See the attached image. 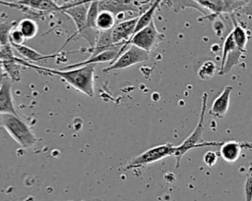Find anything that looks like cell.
I'll use <instances>...</instances> for the list:
<instances>
[{
  "instance_id": "13",
  "label": "cell",
  "mask_w": 252,
  "mask_h": 201,
  "mask_svg": "<svg viewBox=\"0 0 252 201\" xmlns=\"http://www.w3.org/2000/svg\"><path fill=\"white\" fill-rule=\"evenodd\" d=\"M232 91L231 85H226L220 94L217 96V98L212 103V106L209 110V114L216 118H223L229 107V98L230 93Z\"/></svg>"
},
{
  "instance_id": "14",
  "label": "cell",
  "mask_w": 252,
  "mask_h": 201,
  "mask_svg": "<svg viewBox=\"0 0 252 201\" xmlns=\"http://www.w3.org/2000/svg\"><path fill=\"white\" fill-rule=\"evenodd\" d=\"M118 51H119V48L107 50V51L102 52V53H100L98 55L90 56L85 61L65 66V67H63V68H61L59 70H72V69H77V68H80V67H85V66H88V65H95L96 63H104V62L112 63L115 60Z\"/></svg>"
},
{
  "instance_id": "7",
  "label": "cell",
  "mask_w": 252,
  "mask_h": 201,
  "mask_svg": "<svg viewBox=\"0 0 252 201\" xmlns=\"http://www.w3.org/2000/svg\"><path fill=\"white\" fill-rule=\"evenodd\" d=\"M149 60V52L135 46L129 45L125 51L117 58L114 62L110 63L108 67L104 68L102 71L108 73L113 70H120L131 67L135 64L145 62Z\"/></svg>"
},
{
  "instance_id": "28",
  "label": "cell",
  "mask_w": 252,
  "mask_h": 201,
  "mask_svg": "<svg viewBox=\"0 0 252 201\" xmlns=\"http://www.w3.org/2000/svg\"><path fill=\"white\" fill-rule=\"evenodd\" d=\"M26 38L24 37V35L22 34V32L15 26L9 35V42L11 44V46H20V45H24Z\"/></svg>"
},
{
  "instance_id": "1",
  "label": "cell",
  "mask_w": 252,
  "mask_h": 201,
  "mask_svg": "<svg viewBox=\"0 0 252 201\" xmlns=\"http://www.w3.org/2000/svg\"><path fill=\"white\" fill-rule=\"evenodd\" d=\"M16 61L20 65H25L32 69L42 71L45 74L60 76L62 79L67 81L70 85H72L76 90L86 94L89 97H93L94 94V77L95 65H88L85 67H80L72 70H54V69H48L45 67L34 66L18 57H16Z\"/></svg>"
},
{
  "instance_id": "4",
  "label": "cell",
  "mask_w": 252,
  "mask_h": 201,
  "mask_svg": "<svg viewBox=\"0 0 252 201\" xmlns=\"http://www.w3.org/2000/svg\"><path fill=\"white\" fill-rule=\"evenodd\" d=\"M164 39H165V35L157 29L155 22L153 21L148 26L138 31L136 34L132 36V38L127 43H125L123 46L120 47L115 59H117L129 45H135L150 53L151 50L157 47Z\"/></svg>"
},
{
  "instance_id": "22",
  "label": "cell",
  "mask_w": 252,
  "mask_h": 201,
  "mask_svg": "<svg viewBox=\"0 0 252 201\" xmlns=\"http://www.w3.org/2000/svg\"><path fill=\"white\" fill-rule=\"evenodd\" d=\"M16 27L22 32V34L26 39L33 38L38 31V26L36 22L31 18L22 19L19 22V24L16 25Z\"/></svg>"
},
{
  "instance_id": "18",
  "label": "cell",
  "mask_w": 252,
  "mask_h": 201,
  "mask_svg": "<svg viewBox=\"0 0 252 201\" xmlns=\"http://www.w3.org/2000/svg\"><path fill=\"white\" fill-rule=\"evenodd\" d=\"M116 25L115 15L109 11L98 12L95 26L98 31H108L111 30Z\"/></svg>"
},
{
  "instance_id": "24",
  "label": "cell",
  "mask_w": 252,
  "mask_h": 201,
  "mask_svg": "<svg viewBox=\"0 0 252 201\" xmlns=\"http://www.w3.org/2000/svg\"><path fill=\"white\" fill-rule=\"evenodd\" d=\"M217 72V65L212 60L205 61L198 70V76L202 80H208L212 78Z\"/></svg>"
},
{
  "instance_id": "10",
  "label": "cell",
  "mask_w": 252,
  "mask_h": 201,
  "mask_svg": "<svg viewBox=\"0 0 252 201\" xmlns=\"http://www.w3.org/2000/svg\"><path fill=\"white\" fill-rule=\"evenodd\" d=\"M140 16V15H139ZM139 16L124 20L122 22H119L112 29H111V36L112 41L115 45L123 46L125 43H127L133 36L135 27L139 19Z\"/></svg>"
},
{
  "instance_id": "19",
  "label": "cell",
  "mask_w": 252,
  "mask_h": 201,
  "mask_svg": "<svg viewBox=\"0 0 252 201\" xmlns=\"http://www.w3.org/2000/svg\"><path fill=\"white\" fill-rule=\"evenodd\" d=\"M159 3H160V1H154L152 3V5L139 16V19H138V22H137V25H136V27H135L134 34H136L140 30H142L146 26H148L151 24V22L154 21V15H155L157 9L159 6Z\"/></svg>"
},
{
  "instance_id": "16",
  "label": "cell",
  "mask_w": 252,
  "mask_h": 201,
  "mask_svg": "<svg viewBox=\"0 0 252 201\" xmlns=\"http://www.w3.org/2000/svg\"><path fill=\"white\" fill-rule=\"evenodd\" d=\"M231 16V20L233 23V28L231 30V34L234 40V43L236 45V47L245 53V48H246V44L248 41V32L246 31L245 27L236 20L235 16L233 14L230 15Z\"/></svg>"
},
{
  "instance_id": "23",
  "label": "cell",
  "mask_w": 252,
  "mask_h": 201,
  "mask_svg": "<svg viewBox=\"0 0 252 201\" xmlns=\"http://www.w3.org/2000/svg\"><path fill=\"white\" fill-rule=\"evenodd\" d=\"M1 65L4 72L7 74V75L11 78L12 81L20 80L21 70H20V64L16 61V56L13 59L1 61Z\"/></svg>"
},
{
  "instance_id": "6",
  "label": "cell",
  "mask_w": 252,
  "mask_h": 201,
  "mask_svg": "<svg viewBox=\"0 0 252 201\" xmlns=\"http://www.w3.org/2000/svg\"><path fill=\"white\" fill-rule=\"evenodd\" d=\"M200 6H202L204 9L207 10L208 15L204 16L203 19L198 20L199 22L203 20H213L216 18H219L222 14H233L236 13L242 6L245 5L247 1H220V0H199L197 1Z\"/></svg>"
},
{
  "instance_id": "20",
  "label": "cell",
  "mask_w": 252,
  "mask_h": 201,
  "mask_svg": "<svg viewBox=\"0 0 252 201\" xmlns=\"http://www.w3.org/2000/svg\"><path fill=\"white\" fill-rule=\"evenodd\" d=\"M19 5L27 6L38 11H61V7L57 5L54 1L48 0H26V1H17Z\"/></svg>"
},
{
  "instance_id": "31",
  "label": "cell",
  "mask_w": 252,
  "mask_h": 201,
  "mask_svg": "<svg viewBox=\"0 0 252 201\" xmlns=\"http://www.w3.org/2000/svg\"><path fill=\"white\" fill-rule=\"evenodd\" d=\"M5 59V56H4V53L2 52V50H1V48H0V60L1 61H3Z\"/></svg>"
},
{
  "instance_id": "9",
  "label": "cell",
  "mask_w": 252,
  "mask_h": 201,
  "mask_svg": "<svg viewBox=\"0 0 252 201\" xmlns=\"http://www.w3.org/2000/svg\"><path fill=\"white\" fill-rule=\"evenodd\" d=\"M245 53L240 51L233 40L232 34L228 33L225 37L223 46H222V57H221V66L219 71V75H225L227 74L231 68L237 64H239L240 58Z\"/></svg>"
},
{
  "instance_id": "30",
  "label": "cell",
  "mask_w": 252,
  "mask_h": 201,
  "mask_svg": "<svg viewBox=\"0 0 252 201\" xmlns=\"http://www.w3.org/2000/svg\"><path fill=\"white\" fill-rule=\"evenodd\" d=\"M239 15H245L252 18V1H247L244 6H242L237 12Z\"/></svg>"
},
{
  "instance_id": "21",
  "label": "cell",
  "mask_w": 252,
  "mask_h": 201,
  "mask_svg": "<svg viewBox=\"0 0 252 201\" xmlns=\"http://www.w3.org/2000/svg\"><path fill=\"white\" fill-rule=\"evenodd\" d=\"M13 49H16L17 52L20 53V55H22L24 58H26L27 60H31L33 62H39L45 59H49V58H54L58 55V53L52 54V55H43L37 51H35L34 49L28 47L26 45H20V46H12Z\"/></svg>"
},
{
  "instance_id": "8",
  "label": "cell",
  "mask_w": 252,
  "mask_h": 201,
  "mask_svg": "<svg viewBox=\"0 0 252 201\" xmlns=\"http://www.w3.org/2000/svg\"><path fill=\"white\" fill-rule=\"evenodd\" d=\"M90 3L91 1H76V2H69L60 6L61 12L65 13L73 20L77 28V31L75 32V34L81 33L86 27L87 13H88Z\"/></svg>"
},
{
  "instance_id": "17",
  "label": "cell",
  "mask_w": 252,
  "mask_h": 201,
  "mask_svg": "<svg viewBox=\"0 0 252 201\" xmlns=\"http://www.w3.org/2000/svg\"><path fill=\"white\" fill-rule=\"evenodd\" d=\"M119 48V46L115 45L112 41V36H111V30L108 31H99V34L97 36V40L95 43V46L91 54V56H95L98 55L102 52H105L107 50Z\"/></svg>"
},
{
  "instance_id": "11",
  "label": "cell",
  "mask_w": 252,
  "mask_h": 201,
  "mask_svg": "<svg viewBox=\"0 0 252 201\" xmlns=\"http://www.w3.org/2000/svg\"><path fill=\"white\" fill-rule=\"evenodd\" d=\"M242 149L252 150V143L247 141H235V140L223 141L222 144L220 146L219 155L225 162L233 163L239 159Z\"/></svg>"
},
{
  "instance_id": "15",
  "label": "cell",
  "mask_w": 252,
  "mask_h": 201,
  "mask_svg": "<svg viewBox=\"0 0 252 201\" xmlns=\"http://www.w3.org/2000/svg\"><path fill=\"white\" fill-rule=\"evenodd\" d=\"M143 3H137L136 1H98V6L100 11H109L116 15L130 10L138 11L140 9L139 5Z\"/></svg>"
},
{
  "instance_id": "12",
  "label": "cell",
  "mask_w": 252,
  "mask_h": 201,
  "mask_svg": "<svg viewBox=\"0 0 252 201\" xmlns=\"http://www.w3.org/2000/svg\"><path fill=\"white\" fill-rule=\"evenodd\" d=\"M18 115L12 94V80L5 75L0 80V115Z\"/></svg>"
},
{
  "instance_id": "3",
  "label": "cell",
  "mask_w": 252,
  "mask_h": 201,
  "mask_svg": "<svg viewBox=\"0 0 252 201\" xmlns=\"http://www.w3.org/2000/svg\"><path fill=\"white\" fill-rule=\"evenodd\" d=\"M0 121L2 126L21 147L29 148L36 143L35 135L18 115H1Z\"/></svg>"
},
{
  "instance_id": "2",
  "label": "cell",
  "mask_w": 252,
  "mask_h": 201,
  "mask_svg": "<svg viewBox=\"0 0 252 201\" xmlns=\"http://www.w3.org/2000/svg\"><path fill=\"white\" fill-rule=\"evenodd\" d=\"M207 102H208V93L204 92L202 94V102H201V112L199 121L197 123L196 127L194 130L189 134V136L179 145H176V150L174 153V157L176 159V168H179L181 158L184 154L192 149L207 147V146H220L223 141H205L202 137L204 131V121L207 109Z\"/></svg>"
},
{
  "instance_id": "26",
  "label": "cell",
  "mask_w": 252,
  "mask_h": 201,
  "mask_svg": "<svg viewBox=\"0 0 252 201\" xmlns=\"http://www.w3.org/2000/svg\"><path fill=\"white\" fill-rule=\"evenodd\" d=\"M13 24L11 23H0V45L1 47L9 45V35L11 30L14 28Z\"/></svg>"
},
{
  "instance_id": "5",
  "label": "cell",
  "mask_w": 252,
  "mask_h": 201,
  "mask_svg": "<svg viewBox=\"0 0 252 201\" xmlns=\"http://www.w3.org/2000/svg\"><path fill=\"white\" fill-rule=\"evenodd\" d=\"M176 150V145H173L171 143H165L161 145H158L155 147H152L145 152L141 153L140 155L133 158L125 167L124 171H128L135 168H141L146 165L152 164L154 162L159 161L165 157L174 155Z\"/></svg>"
},
{
  "instance_id": "25",
  "label": "cell",
  "mask_w": 252,
  "mask_h": 201,
  "mask_svg": "<svg viewBox=\"0 0 252 201\" xmlns=\"http://www.w3.org/2000/svg\"><path fill=\"white\" fill-rule=\"evenodd\" d=\"M98 12H99L98 1H92L89 5V9H88V13H87L86 27H91V28L96 29L95 22H96Z\"/></svg>"
},
{
  "instance_id": "27",
  "label": "cell",
  "mask_w": 252,
  "mask_h": 201,
  "mask_svg": "<svg viewBox=\"0 0 252 201\" xmlns=\"http://www.w3.org/2000/svg\"><path fill=\"white\" fill-rule=\"evenodd\" d=\"M244 201H252V162H250L244 183Z\"/></svg>"
},
{
  "instance_id": "29",
  "label": "cell",
  "mask_w": 252,
  "mask_h": 201,
  "mask_svg": "<svg viewBox=\"0 0 252 201\" xmlns=\"http://www.w3.org/2000/svg\"><path fill=\"white\" fill-rule=\"evenodd\" d=\"M218 161V153L216 151H207L203 156V162L209 168L214 167Z\"/></svg>"
}]
</instances>
